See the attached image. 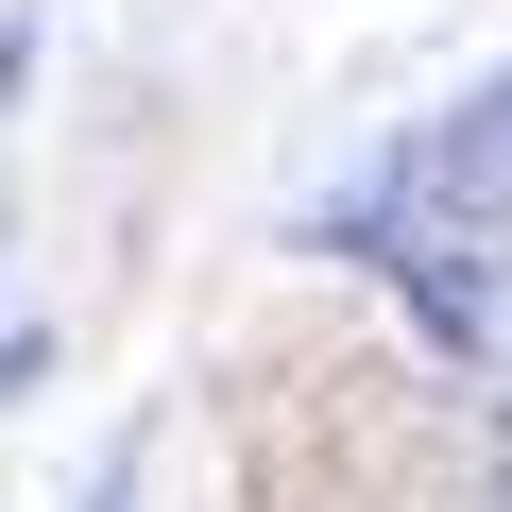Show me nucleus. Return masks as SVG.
Instances as JSON below:
<instances>
[]
</instances>
